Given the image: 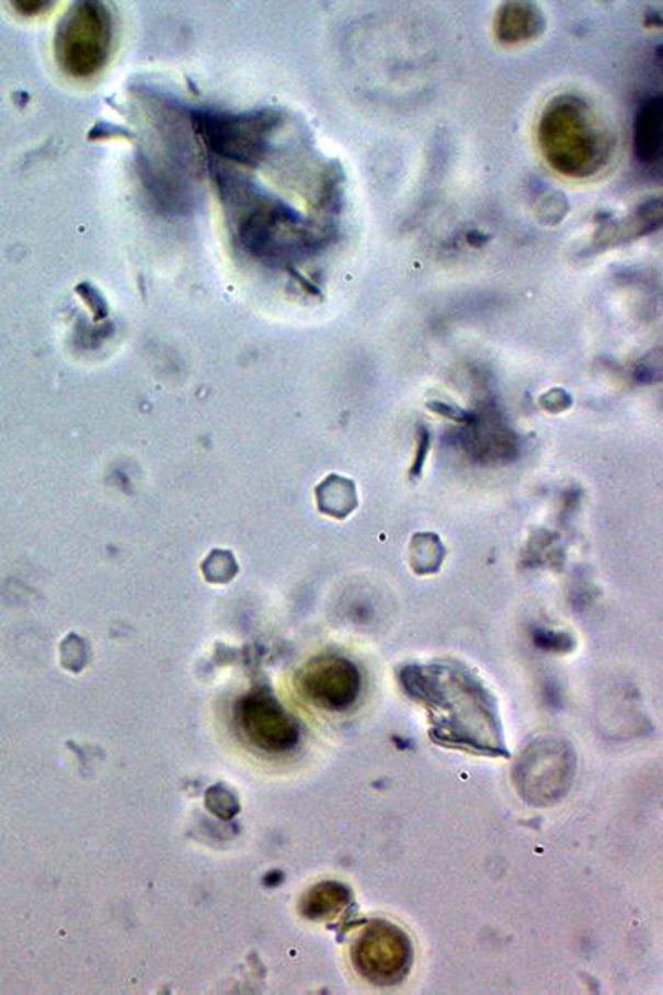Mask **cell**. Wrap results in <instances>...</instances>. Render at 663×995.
<instances>
[{
  "mask_svg": "<svg viewBox=\"0 0 663 995\" xmlns=\"http://www.w3.org/2000/svg\"><path fill=\"white\" fill-rule=\"evenodd\" d=\"M206 803H208L212 812L221 816V818H231L238 812V803H236L235 796L222 789H212V792L206 795Z\"/></svg>",
  "mask_w": 663,
  "mask_h": 995,
  "instance_id": "cell-11",
  "label": "cell"
},
{
  "mask_svg": "<svg viewBox=\"0 0 663 995\" xmlns=\"http://www.w3.org/2000/svg\"><path fill=\"white\" fill-rule=\"evenodd\" d=\"M660 145H662V103L660 99H655L640 112L636 150L642 160L653 161L660 155Z\"/></svg>",
  "mask_w": 663,
  "mask_h": 995,
  "instance_id": "cell-9",
  "label": "cell"
},
{
  "mask_svg": "<svg viewBox=\"0 0 663 995\" xmlns=\"http://www.w3.org/2000/svg\"><path fill=\"white\" fill-rule=\"evenodd\" d=\"M236 719L249 744L267 754H284L299 742V725L270 693L244 697L236 710Z\"/></svg>",
  "mask_w": 663,
  "mask_h": 995,
  "instance_id": "cell-5",
  "label": "cell"
},
{
  "mask_svg": "<svg viewBox=\"0 0 663 995\" xmlns=\"http://www.w3.org/2000/svg\"><path fill=\"white\" fill-rule=\"evenodd\" d=\"M572 748L559 738H539L516 765V787L533 805L559 802L574 777Z\"/></svg>",
  "mask_w": 663,
  "mask_h": 995,
  "instance_id": "cell-3",
  "label": "cell"
},
{
  "mask_svg": "<svg viewBox=\"0 0 663 995\" xmlns=\"http://www.w3.org/2000/svg\"><path fill=\"white\" fill-rule=\"evenodd\" d=\"M199 128L213 151L251 163L261 151L270 122L261 115L209 113L203 116Z\"/></svg>",
  "mask_w": 663,
  "mask_h": 995,
  "instance_id": "cell-7",
  "label": "cell"
},
{
  "mask_svg": "<svg viewBox=\"0 0 663 995\" xmlns=\"http://www.w3.org/2000/svg\"><path fill=\"white\" fill-rule=\"evenodd\" d=\"M112 15L100 2L70 9L55 37L58 67L73 79H90L105 67L112 50Z\"/></svg>",
  "mask_w": 663,
  "mask_h": 995,
  "instance_id": "cell-2",
  "label": "cell"
},
{
  "mask_svg": "<svg viewBox=\"0 0 663 995\" xmlns=\"http://www.w3.org/2000/svg\"><path fill=\"white\" fill-rule=\"evenodd\" d=\"M402 682L428 710L436 740L475 754L507 755L493 696L473 674L451 666L409 667Z\"/></svg>",
  "mask_w": 663,
  "mask_h": 995,
  "instance_id": "cell-1",
  "label": "cell"
},
{
  "mask_svg": "<svg viewBox=\"0 0 663 995\" xmlns=\"http://www.w3.org/2000/svg\"><path fill=\"white\" fill-rule=\"evenodd\" d=\"M300 693L320 709L341 712L361 693V674L344 657H317L302 667L297 679Z\"/></svg>",
  "mask_w": 663,
  "mask_h": 995,
  "instance_id": "cell-6",
  "label": "cell"
},
{
  "mask_svg": "<svg viewBox=\"0 0 663 995\" xmlns=\"http://www.w3.org/2000/svg\"><path fill=\"white\" fill-rule=\"evenodd\" d=\"M317 489L327 493V495L335 496V498H330V500L319 501L323 513L334 515V517H345V515H348L354 510L355 489L352 483L338 478V476H330V478L327 479V482H323L322 486Z\"/></svg>",
  "mask_w": 663,
  "mask_h": 995,
  "instance_id": "cell-10",
  "label": "cell"
},
{
  "mask_svg": "<svg viewBox=\"0 0 663 995\" xmlns=\"http://www.w3.org/2000/svg\"><path fill=\"white\" fill-rule=\"evenodd\" d=\"M14 9L21 15L25 18H34V15L44 14V12L50 11L52 2H14Z\"/></svg>",
  "mask_w": 663,
  "mask_h": 995,
  "instance_id": "cell-12",
  "label": "cell"
},
{
  "mask_svg": "<svg viewBox=\"0 0 663 995\" xmlns=\"http://www.w3.org/2000/svg\"><path fill=\"white\" fill-rule=\"evenodd\" d=\"M351 903V893L338 881H323L304 894L300 911L313 920L335 919Z\"/></svg>",
  "mask_w": 663,
  "mask_h": 995,
  "instance_id": "cell-8",
  "label": "cell"
},
{
  "mask_svg": "<svg viewBox=\"0 0 663 995\" xmlns=\"http://www.w3.org/2000/svg\"><path fill=\"white\" fill-rule=\"evenodd\" d=\"M352 961L358 974L371 984L393 985L409 972L412 942L395 924L374 920L355 939Z\"/></svg>",
  "mask_w": 663,
  "mask_h": 995,
  "instance_id": "cell-4",
  "label": "cell"
}]
</instances>
